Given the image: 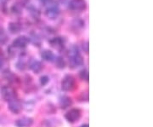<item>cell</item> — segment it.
I'll list each match as a JSON object with an SVG mask.
<instances>
[{"instance_id": "1", "label": "cell", "mask_w": 153, "mask_h": 127, "mask_svg": "<svg viewBox=\"0 0 153 127\" xmlns=\"http://www.w3.org/2000/svg\"><path fill=\"white\" fill-rule=\"evenodd\" d=\"M70 61L71 65L75 66H81L83 64V58L76 47H73L71 49L70 53Z\"/></svg>"}, {"instance_id": "2", "label": "cell", "mask_w": 153, "mask_h": 127, "mask_svg": "<svg viewBox=\"0 0 153 127\" xmlns=\"http://www.w3.org/2000/svg\"><path fill=\"white\" fill-rule=\"evenodd\" d=\"M1 96L4 100L10 102V100L16 98V90L10 86H4L1 89Z\"/></svg>"}, {"instance_id": "3", "label": "cell", "mask_w": 153, "mask_h": 127, "mask_svg": "<svg viewBox=\"0 0 153 127\" xmlns=\"http://www.w3.org/2000/svg\"><path fill=\"white\" fill-rule=\"evenodd\" d=\"M69 9L74 11H82L86 9L85 0H71L69 3Z\"/></svg>"}, {"instance_id": "4", "label": "cell", "mask_w": 153, "mask_h": 127, "mask_svg": "<svg viewBox=\"0 0 153 127\" xmlns=\"http://www.w3.org/2000/svg\"><path fill=\"white\" fill-rule=\"evenodd\" d=\"M75 87V80L73 77H71L70 75H67L63 78L62 82H61V88L62 90H66V91H69L73 90Z\"/></svg>"}, {"instance_id": "5", "label": "cell", "mask_w": 153, "mask_h": 127, "mask_svg": "<svg viewBox=\"0 0 153 127\" xmlns=\"http://www.w3.org/2000/svg\"><path fill=\"white\" fill-rule=\"evenodd\" d=\"M80 116H81L80 110L77 108H73V109H71L69 112H67V114H66V119L67 121L74 123V122L77 121L79 120Z\"/></svg>"}, {"instance_id": "6", "label": "cell", "mask_w": 153, "mask_h": 127, "mask_svg": "<svg viewBox=\"0 0 153 127\" xmlns=\"http://www.w3.org/2000/svg\"><path fill=\"white\" fill-rule=\"evenodd\" d=\"M9 108L11 112H13L15 114H18L22 109V104H21L20 101L14 98L9 102Z\"/></svg>"}, {"instance_id": "7", "label": "cell", "mask_w": 153, "mask_h": 127, "mask_svg": "<svg viewBox=\"0 0 153 127\" xmlns=\"http://www.w3.org/2000/svg\"><path fill=\"white\" fill-rule=\"evenodd\" d=\"M28 39L25 36H22V37H18L17 39H16L13 42V45L16 48H25L27 46V44L28 43Z\"/></svg>"}, {"instance_id": "8", "label": "cell", "mask_w": 153, "mask_h": 127, "mask_svg": "<svg viewBox=\"0 0 153 127\" xmlns=\"http://www.w3.org/2000/svg\"><path fill=\"white\" fill-rule=\"evenodd\" d=\"M33 120L32 118H27V117H25V118H22L18 120L16 122V125L18 127H30L33 125Z\"/></svg>"}, {"instance_id": "9", "label": "cell", "mask_w": 153, "mask_h": 127, "mask_svg": "<svg viewBox=\"0 0 153 127\" xmlns=\"http://www.w3.org/2000/svg\"><path fill=\"white\" fill-rule=\"evenodd\" d=\"M59 14H60V11H59V9L56 6H50L46 11L47 16L50 18V19H55L59 16Z\"/></svg>"}, {"instance_id": "10", "label": "cell", "mask_w": 153, "mask_h": 127, "mask_svg": "<svg viewBox=\"0 0 153 127\" xmlns=\"http://www.w3.org/2000/svg\"><path fill=\"white\" fill-rule=\"evenodd\" d=\"M49 44L54 48L60 49L64 46V40L62 39V38H54L49 40Z\"/></svg>"}, {"instance_id": "11", "label": "cell", "mask_w": 153, "mask_h": 127, "mask_svg": "<svg viewBox=\"0 0 153 127\" xmlns=\"http://www.w3.org/2000/svg\"><path fill=\"white\" fill-rule=\"evenodd\" d=\"M41 56L44 60L47 61H52L55 59V55L50 50H44L41 54Z\"/></svg>"}, {"instance_id": "12", "label": "cell", "mask_w": 153, "mask_h": 127, "mask_svg": "<svg viewBox=\"0 0 153 127\" xmlns=\"http://www.w3.org/2000/svg\"><path fill=\"white\" fill-rule=\"evenodd\" d=\"M9 31L11 33L15 34V33H18L21 31V25L17 22H10L9 24Z\"/></svg>"}, {"instance_id": "13", "label": "cell", "mask_w": 153, "mask_h": 127, "mask_svg": "<svg viewBox=\"0 0 153 127\" xmlns=\"http://www.w3.org/2000/svg\"><path fill=\"white\" fill-rule=\"evenodd\" d=\"M30 68L33 70L34 72H39L42 68H43V66H42V63L40 61H33L31 64H30Z\"/></svg>"}, {"instance_id": "14", "label": "cell", "mask_w": 153, "mask_h": 127, "mask_svg": "<svg viewBox=\"0 0 153 127\" xmlns=\"http://www.w3.org/2000/svg\"><path fill=\"white\" fill-rule=\"evenodd\" d=\"M8 41V34L3 28H0V44H4Z\"/></svg>"}, {"instance_id": "15", "label": "cell", "mask_w": 153, "mask_h": 127, "mask_svg": "<svg viewBox=\"0 0 153 127\" xmlns=\"http://www.w3.org/2000/svg\"><path fill=\"white\" fill-rule=\"evenodd\" d=\"M12 11L14 12V13H16V14H20L21 12H22V7L20 6V4H14L13 7H12Z\"/></svg>"}, {"instance_id": "16", "label": "cell", "mask_w": 153, "mask_h": 127, "mask_svg": "<svg viewBox=\"0 0 153 127\" xmlns=\"http://www.w3.org/2000/svg\"><path fill=\"white\" fill-rule=\"evenodd\" d=\"M56 65L60 68H63V67H65V61L61 57H58L56 60Z\"/></svg>"}, {"instance_id": "17", "label": "cell", "mask_w": 153, "mask_h": 127, "mask_svg": "<svg viewBox=\"0 0 153 127\" xmlns=\"http://www.w3.org/2000/svg\"><path fill=\"white\" fill-rule=\"evenodd\" d=\"M30 13L33 15L34 18H38V17H39V12H38V10L35 9V8H33L32 10H30Z\"/></svg>"}, {"instance_id": "18", "label": "cell", "mask_w": 153, "mask_h": 127, "mask_svg": "<svg viewBox=\"0 0 153 127\" xmlns=\"http://www.w3.org/2000/svg\"><path fill=\"white\" fill-rule=\"evenodd\" d=\"M80 76H81V78H82V79L88 80V72L87 70H82V72H81Z\"/></svg>"}, {"instance_id": "19", "label": "cell", "mask_w": 153, "mask_h": 127, "mask_svg": "<svg viewBox=\"0 0 153 127\" xmlns=\"http://www.w3.org/2000/svg\"><path fill=\"white\" fill-rule=\"evenodd\" d=\"M48 82H49V78L47 77V76H43L40 78V83L43 85H45Z\"/></svg>"}, {"instance_id": "20", "label": "cell", "mask_w": 153, "mask_h": 127, "mask_svg": "<svg viewBox=\"0 0 153 127\" xmlns=\"http://www.w3.org/2000/svg\"><path fill=\"white\" fill-rule=\"evenodd\" d=\"M3 55H4V53H3V50L0 49V59H1L2 57H3Z\"/></svg>"}, {"instance_id": "21", "label": "cell", "mask_w": 153, "mask_h": 127, "mask_svg": "<svg viewBox=\"0 0 153 127\" xmlns=\"http://www.w3.org/2000/svg\"><path fill=\"white\" fill-rule=\"evenodd\" d=\"M41 2H44V3H47V2H49V1H51V0H40Z\"/></svg>"}, {"instance_id": "22", "label": "cell", "mask_w": 153, "mask_h": 127, "mask_svg": "<svg viewBox=\"0 0 153 127\" xmlns=\"http://www.w3.org/2000/svg\"><path fill=\"white\" fill-rule=\"evenodd\" d=\"M81 127H88V125H82Z\"/></svg>"}]
</instances>
